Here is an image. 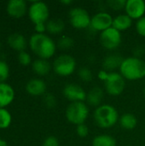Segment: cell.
Here are the masks:
<instances>
[{
	"label": "cell",
	"instance_id": "6da1fadb",
	"mask_svg": "<svg viewBox=\"0 0 145 146\" xmlns=\"http://www.w3.org/2000/svg\"><path fill=\"white\" fill-rule=\"evenodd\" d=\"M32 51L41 59L48 60L56 52V45L53 39L44 33H34L29 39Z\"/></svg>",
	"mask_w": 145,
	"mask_h": 146
},
{
	"label": "cell",
	"instance_id": "7a4b0ae2",
	"mask_svg": "<svg viewBox=\"0 0 145 146\" xmlns=\"http://www.w3.org/2000/svg\"><path fill=\"white\" fill-rule=\"evenodd\" d=\"M121 74L124 79L137 80L145 77V62L138 57H128L123 60L121 68Z\"/></svg>",
	"mask_w": 145,
	"mask_h": 146
},
{
	"label": "cell",
	"instance_id": "3957f363",
	"mask_svg": "<svg viewBox=\"0 0 145 146\" xmlns=\"http://www.w3.org/2000/svg\"><path fill=\"white\" fill-rule=\"evenodd\" d=\"M94 120L97 125L102 128H109L116 124L119 114L116 109L109 104L100 105L94 112Z\"/></svg>",
	"mask_w": 145,
	"mask_h": 146
},
{
	"label": "cell",
	"instance_id": "277c9868",
	"mask_svg": "<svg viewBox=\"0 0 145 146\" xmlns=\"http://www.w3.org/2000/svg\"><path fill=\"white\" fill-rule=\"evenodd\" d=\"M88 115L89 110L84 102L71 103L66 110V117L68 121L76 126L85 123Z\"/></svg>",
	"mask_w": 145,
	"mask_h": 146
},
{
	"label": "cell",
	"instance_id": "5b68a950",
	"mask_svg": "<svg viewBox=\"0 0 145 146\" xmlns=\"http://www.w3.org/2000/svg\"><path fill=\"white\" fill-rule=\"evenodd\" d=\"M28 16L31 21L36 25L46 23L49 21L50 10L47 4L41 1H35L28 7Z\"/></svg>",
	"mask_w": 145,
	"mask_h": 146
},
{
	"label": "cell",
	"instance_id": "8992f818",
	"mask_svg": "<svg viewBox=\"0 0 145 146\" xmlns=\"http://www.w3.org/2000/svg\"><path fill=\"white\" fill-rule=\"evenodd\" d=\"M75 68L76 61L70 55H61L53 62V69L60 76H68L74 72Z\"/></svg>",
	"mask_w": 145,
	"mask_h": 146
},
{
	"label": "cell",
	"instance_id": "52a82bcc",
	"mask_svg": "<svg viewBox=\"0 0 145 146\" xmlns=\"http://www.w3.org/2000/svg\"><path fill=\"white\" fill-rule=\"evenodd\" d=\"M105 89L107 92L111 96L121 95L126 86V82L124 77L118 73L112 72L108 73L105 79Z\"/></svg>",
	"mask_w": 145,
	"mask_h": 146
},
{
	"label": "cell",
	"instance_id": "ba28073f",
	"mask_svg": "<svg viewBox=\"0 0 145 146\" xmlns=\"http://www.w3.org/2000/svg\"><path fill=\"white\" fill-rule=\"evenodd\" d=\"M69 20L71 25L76 29H85L91 25L89 13L82 8H73L69 12Z\"/></svg>",
	"mask_w": 145,
	"mask_h": 146
},
{
	"label": "cell",
	"instance_id": "9c48e42d",
	"mask_svg": "<svg viewBox=\"0 0 145 146\" xmlns=\"http://www.w3.org/2000/svg\"><path fill=\"white\" fill-rule=\"evenodd\" d=\"M100 42L102 45L107 50H115L121 43V32L110 27L101 33Z\"/></svg>",
	"mask_w": 145,
	"mask_h": 146
},
{
	"label": "cell",
	"instance_id": "30bf717a",
	"mask_svg": "<svg viewBox=\"0 0 145 146\" xmlns=\"http://www.w3.org/2000/svg\"><path fill=\"white\" fill-rule=\"evenodd\" d=\"M112 16L107 12H99L97 13L91 20L90 27L96 31L103 32L110 27H112L113 24Z\"/></svg>",
	"mask_w": 145,
	"mask_h": 146
},
{
	"label": "cell",
	"instance_id": "8fae6325",
	"mask_svg": "<svg viewBox=\"0 0 145 146\" xmlns=\"http://www.w3.org/2000/svg\"><path fill=\"white\" fill-rule=\"evenodd\" d=\"M86 94L85 90L77 84H68L63 89L64 97L72 103L84 102L86 100Z\"/></svg>",
	"mask_w": 145,
	"mask_h": 146
},
{
	"label": "cell",
	"instance_id": "7c38bea8",
	"mask_svg": "<svg viewBox=\"0 0 145 146\" xmlns=\"http://www.w3.org/2000/svg\"><path fill=\"white\" fill-rule=\"evenodd\" d=\"M6 11L12 18H21L28 11L26 2L24 0H10L7 3Z\"/></svg>",
	"mask_w": 145,
	"mask_h": 146
},
{
	"label": "cell",
	"instance_id": "4fadbf2b",
	"mask_svg": "<svg viewBox=\"0 0 145 146\" xmlns=\"http://www.w3.org/2000/svg\"><path fill=\"white\" fill-rule=\"evenodd\" d=\"M126 12L132 19H140L145 13V2L143 0H127Z\"/></svg>",
	"mask_w": 145,
	"mask_h": 146
},
{
	"label": "cell",
	"instance_id": "5bb4252c",
	"mask_svg": "<svg viewBox=\"0 0 145 146\" xmlns=\"http://www.w3.org/2000/svg\"><path fill=\"white\" fill-rule=\"evenodd\" d=\"M26 91L31 96H41L46 92V84L41 79H32L26 83Z\"/></svg>",
	"mask_w": 145,
	"mask_h": 146
},
{
	"label": "cell",
	"instance_id": "9a60e30c",
	"mask_svg": "<svg viewBox=\"0 0 145 146\" xmlns=\"http://www.w3.org/2000/svg\"><path fill=\"white\" fill-rule=\"evenodd\" d=\"M15 98L13 87L7 83H0V109L9 105Z\"/></svg>",
	"mask_w": 145,
	"mask_h": 146
},
{
	"label": "cell",
	"instance_id": "2e32d148",
	"mask_svg": "<svg viewBox=\"0 0 145 146\" xmlns=\"http://www.w3.org/2000/svg\"><path fill=\"white\" fill-rule=\"evenodd\" d=\"M7 43L9 46L16 51H24L27 45V41L24 35L19 33H14L10 34L7 38Z\"/></svg>",
	"mask_w": 145,
	"mask_h": 146
},
{
	"label": "cell",
	"instance_id": "e0dca14e",
	"mask_svg": "<svg viewBox=\"0 0 145 146\" xmlns=\"http://www.w3.org/2000/svg\"><path fill=\"white\" fill-rule=\"evenodd\" d=\"M103 97L104 93L103 89L99 86H95L86 94V101L91 106L99 107L103 100Z\"/></svg>",
	"mask_w": 145,
	"mask_h": 146
},
{
	"label": "cell",
	"instance_id": "ac0fdd59",
	"mask_svg": "<svg viewBox=\"0 0 145 146\" xmlns=\"http://www.w3.org/2000/svg\"><path fill=\"white\" fill-rule=\"evenodd\" d=\"M132 24V19L130 16H128L126 14L120 15H117L115 18H114L112 27L121 32V31H125L130 28Z\"/></svg>",
	"mask_w": 145,
	"mask_h": 146
},
{
	"label": "cell",
	"instance_id": "d6986e66",
	"mask_svg": "<svg viewBox=\"0 0 145 146\" xmlns=\"http://www.w3.org/2000/svg\"><path fill=\"white\" fill-rule=\"evenodd\" d=\"M32 68L33 72L39 76H45L50 73L51 66L47 60L38 58L35 60L34 62H32Z\"/></svg>",
	"mask_w": 145,
	"mask_h": 146
},
{
	"label": "cell",
	"instance_id": "ffe728a7",
	"mask_svg": "<svg viewBox=\"0 0 145 146\" xmlns=\"http://www.w3.org/2000/svg\"><path fill=\"white\" fill-rule=\"evenodd\" d=\"M65 28V23L62 19H50L46 22V31L51 34H59Z\"/></svg>",
	"mask_w": 145,
	"mask_h": 146
},
{
	"label": "cell",
	"instance_id": "44dd1931",
	"mask_svg": "<svg viewBox=\"0 0 145 146\" xmlns=\"http://www.w3.org/2000/svg\"><path fill=\"white\" fill-rule=\"evenodd\" d=\"M123 58L118 55H110L105 57L103 62V66L107 70H114L117 68H121L123 62Z\"/></svg>",
	"mask_w": 145,
	"mask_h": 146
},
{
	"label": "cell",
	"instance_id": "7402d4cb",
	"mask_svg": "<svg viewBox=\"0 0 145 146\" xmlns=\"http://www.w3.org/2000/svg\"><path fill=\"white\" fill-rule=\"evenodd\" d=\"M137 124H138V120L136 116L131 113H126L122 115L120 118V125L122 128L126 130L134 129Z\"/></svg>",
	"mask_w": 145,
	"mask_h": 146
},
{
	"label": "cell",
	"instance_id": "603a6c76",
	"mask_svg": "<svg viewBox=\"0 0 145 146\" xmlns=\"http://www.w3.org/2000/svg\"><path fill=\"white\" fill-rule=\"evenodd\" d=\"M92 146H116V140L110 135L101 134L93 139Z\"/></svg>",
	"mask_w": 145,
	"mask_h": 146
},
{
	"label": "cell",
	"instance_id": "cb8c5ba5",
	"mask_svg": "<svg viewBox=\"0 0 145 146\" xmlns=\"http://www.w3.org/2000/svg\"><path fill=\"white\" fill-rule=\"evenodd\" d=\"M12 122L11 114L4 108L0 109V129L8 128Z\"/></svg>",
	"mask_w": 145,
	"mask_h": 146
},
{
	"label": "cell",
	"instance_id": "d4e9b609",
	"mask_svg": "<svg viewBox=\"0 0 145 146\" xmlns=\"http://www.w3.org/2000/svg\"><path fill=\"white\" fill-rule=\"evenodd\" d=\"M9 76V67L8 63L0 60V83H4Z\"/></svg>",
	"mask_w": 145,
	"mask_h": 146
},
{
	"label": "cell",
	"instance_id": "484cf974",
	"mask_svg": "<svg viewBox=\"0 0 145 146\" xmlns=\"http://www.w3.org/2000/svg\"><path fill=\"white\" fill-rule=\"evenodd\" d=\"M57 45L62 50H68L73 47V39L68 36H62L59 38Z\"/></svg>",
	"mask_w": 145,
	"mask_h": 146
},
{
	"label": "cell",
	"instance_id": "4316f807",
	"mask_svg": "<svg viewBox=\"0 0 145 146\" xmlns=\"http://www.w3.org/2000/svg\"><path fill=\"white\" fill-rule=\"evenodd\" d=\"M79 77L81 80L85 81V82H89L92 80V73L91 71L87 68V67H82L79 68V72H78Z\"/></svg>",
	"mask_w": 145,
	"mask_h": 146
},
{
	"label": "cell",
	"instance_id": "83f0119b",
	"mask_svg": "<svg viewBox=\"0 0 145 146\" xmlns=\"http://www.w3.org/2000/svg\"><path fill=\"white\" fill-rule=\"evenodd\" d=\"M18 61L20 62V64H21L23 66H28L29 64L32 63V57H31V56H30V54L28 52L24 50V51L19 52V54H18Z\"/></svg>",
	"mask_w": 145,
	"mask_h": 146
},
{
	"label": "cell",
	"instance_id": "f1b7e54d",
	"mask_svg": "<svg viewBox=\"0 0 145 146\" xmlns=\"http://www.w3.org/2000/svg\"><path fill=\"white\" fill-rule=\"evenodd\" d=\"M126 1L125 0H110L108 2V4L115 10H121L126 8Z\"/></svg>",
	"mask_w": 145,
	"mask_h": 146
},
{
	"label": "cell",
	"instance_id": "f546056e",
	"mask_svg": "<svg viewBox=\"0 0 145 146\" xmlns=\"http://www.w3.org/2000/svg\"><path fill=\"white\" fill-rule=\"evenodd\" d=\"M136 30L139 35L145 37V16L138 20L136 23Z\"/></svg>",
	"mask_w": 145,
	"mask_h": 146
},
{
	"label": "cell",
	"instance_id": "4dcf8cb0",
	"mask_svg": "<svg viewBox=\"0 0 145 146\" xmlns=\"http://www.w3.org/2000/svg\"><path fill=\"white\" fill-rule=\"evenodd\" d=\"M76 132H77V134L80 138H86L89 134V128L85 123H83V124L77 126Z\"/></svg>",
	"mask_w": 145,
	"mask_h": 146
},
{
	"label": "cell",
	"instance_id": "1f68e13d",
	"mask_svg": "<svg viewBox=\"0 0 145 146\" xmlns=\"http://www.w3.org/2000/svg\"><path fill=\"white\" fill-rule=\"evenodd\" d=\"M44 102L48 108H54L56 104V99L52 94H46L44 96Z\"/></svg>",
	"mask_w": 145,
	"mask_h": 146
},
{
	"label": "cell",
	"instance_id": "d6a6232c",
	"mask_svg": "<svg viewBox=\"0 0 145 146\" xmlns=\"http://www.w3.org/2000/svg\"><path fill=\"white\" fill-rule=\"evenodd\" d=\"M42 146H59V141L56 137L49 136L44 140Z\"/></svg>",
	"mask_w": 145,
	"mask_h": 146
},
{
	"label": "cell",
	"instance_id": "836d02e7",
	"mask_svg": "<svg viewBox=\"0 0 145 146\" xmlns=\"http://www.w3.org/2000/svg\"><path fill=\"white\" fill-rule=\"evenodd\" d=\"M34 29L36 33H44L46 31V23H39L34 25Z\"/></svg>",
	"mask_w": 145,
	"mask_h": 146
},
{
	"label": "cell",
	"instance_id": "e575fe53",
	"mask_svg": "<svg viewBox=\"0 0 145 146\" xmlns=\"http://www.w3.org/2000/svg\"><path fill=\"white\" fill-rule=\"evenodd\" d=\"M0 146H9V145H8V143H7L5 140H3V139H0Z\"/></svg>",
	"mask_w": 145,
	"mask_h": 146
},
{
	"label": "cell",
	"instance_id": "d590c367",
	"mask_svg": "<svg viewBox=\"0 0 145 146\" xmlns=\"http://www.w3.org/2000/svg\"><path fill=\"white\" fill-rule=\"evenodd\" d=\"M61 3L63 4H70V3H72V1L71 0H66V1H62Z\"/></svg>",
	"mask_w": 145,
	"mask_h": 146
},
{
	"label": "cell",
	"instance_id": "8d00e7d4",
	"mask_svg": "<svg viewBox=\"0 0 145 146\" xmlns=\"http://www.w3.org/2000/svg\"><path fill=\"white\" fill-rule=\"evenodd\" d=\"M144 97H145V87H144Z\"/></svg>",
	"mask_w": 145,
	"mask_h": 146
},
{
	"label": "cell",
	"instance_id": "74e56055",
	"mask_svg": "<svg viewBox=\"0 0 145 146\" xmlns=\"http://www.w3.org/2000/svg\"><path fill=\"white\" fill-rule=\"evenodd\" d=\"M0 49H1V43H0Z\"/></svg>",
	"mask_w": 145,
	"mask_h": 146
}]
</instances>
